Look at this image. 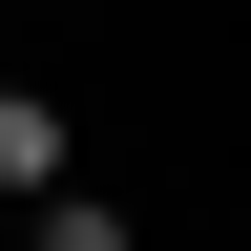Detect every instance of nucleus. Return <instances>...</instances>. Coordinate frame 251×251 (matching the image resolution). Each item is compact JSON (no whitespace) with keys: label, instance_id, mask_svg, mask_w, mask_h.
Instances as JSON below:
<instances>
[{"label":"nucleus","instance_id":"obj_1","mask_svg":"<svg viewBox=\"0 0 251 251\" xmlns=\"http://www.w3.org/2000/svg\"><path fill=\"white\" fill-rule=\"evenodd\" d=\"M21 209H42V251H147V230L105 209V188H21Z\"/></svg>","mask_w":251,"mask_h":251}]
</instances>
